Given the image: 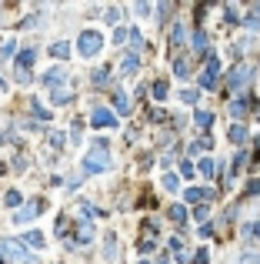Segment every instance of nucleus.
I'll return each mask as SVG.
<instances>
[{"instance_id": "f257e3e1", "label": "nucleus", "mask_w": 260, "mask_h": 264, "mask_svg": "<svg viewBox=\"0 0 260 264\" xmlns=\"http://www.w3.org/2000/svg\"><path fill=\"white\" fill-rule=\"evenodd\" d=\"M113 164V157H110V151H107V144L100 141L97 144V151H90L87 157H84V174H100V170H107Z\"/></svg>"}, {"instance_id": "f03ea898", "label": "nucleus", "mask_w": 260, "mask_h": 264, "mask_svg": "<svg viewBox=\"0 0 260 264\" xmlns=\"http://www.w3.org/2000/svg\"><path fill=\"white\" fill-rule=\"evenodd\" d=\"M30 254H27V244H20V241H10V238H0V264H20L27 261Z\"/></svg>"}, {"instance_id": "7ed1b4c3", "label": "nucleus", "mask_w": 260, "mask_h": 264, "mask_svg": "<svg viewBox=\"0 0 260 264\" xmlns=\"http://www.w3.org/2000/svg\"><path fill=\"white\" fill-rule=\"evenodd\" d=\"M100 47H104V37H100L97 30H84L80 40H77V54H80V57H97Z\"/></svg>"}, {"instance_id": "20e7f679", "label": "nucleus", "mask_w": 260, "mask_h": 264, "mask_svg": "<svg viewBox=\"0 0 260 264\" xmlns=\"http://www.w3.org/2000/svg\"><path fill=\"white\" fill-rule=\"evenodd\" d=\"M217 74H220V60L210 50V54H207V67H204V74H200V87L214 91V87H217Z\"/></svg>"}, {"instance_id": "39448f33", "label": "nucleus", "mask_w": 260, "mask_h": 264, "mask_svg": "<svg viewBox=\"0 0 260 264\" xmlns=\"http://www.w3.org/2000/svg\"><path fill=\"white\" fill-rule=\"evenodd\" d=\"M250 77H254V71L250 67H237V71H230V91H243L247 84H250Z\"/></svg>"}, {"instance_id": "423d86ee", "label": "nucleus", "mask_w": 260, "mask_h": 264, "mask_svg": "<svg viewBox=\"0 0 260 264\" xmlns=\"http://www.w3.org/2000/svg\"><path fill=\"white\" fill-rule=\"evenodd\" d=\"M90 124H93V127H113V124H117V114L107 111V107H93Z\"/></svg>"}, {"instance_id": "0eeeda50", "label": "nucleus", "mask_w": 260, "mask_h": 264, "mask_svg": "<svg viewBox=\"0 0 260 264\" xmlns=\"http://www.w3.org/2000/svg\"><path fill=\"white\" fill-rule=\"evenodd\" d=\"M47 208V204H43V201H34V204H30V208H23V211H17V214H14V221H17V224H27V221H34V217H37L40 211Z\"/></svg>"}, {"instance_id": "6e6552de", "label": "nucleus", "mask_w": 260, "mask_h": 264, "mask_svg": "<svg viewBox=\"0 0 260 264\" xmlns=\"http://www.w3.org/2000/svg\"><path fill=\"white\" fill-rule=\"evenodd\" d=\"M34 60H37V50H34V47H23L20 57H17V74H27V67H30Z\"/></svg>"}, {"instance_id": "1a4fd4ad", "label": "nucleus", "mask_w": 260, "mask_h": 264, "mask_svg": "<svg viewBox=\"0 0 260 264\" xmlns=\"http://www.w3.org/2000/svg\"><path fill=\"white\" fill-rule=\"evenodd\" d=\"M184 201H214V191H204V188H187L184 191Z\"/></svg>"}, {"instance_id": "9d476101", "label": "nucleus", "mask_w": 260, "mask_h": 264, "mask_svg": "<svg viewBox=\"0 0 260 264\" xmlns=\"http://www.w3.org/2000/svg\"><path fill=\"white\" fill-rule=\"evenodd\" d=\"M64 80H67V71H64V67H54V71H47V74H43V84H47V87H54V91H57V84H64Z\"/></svg>"}, {"instance_id": "9b49d317", "label": "nucleus", "mask_w": 260, "mask_h": 264, "mask_svg": "<svg viewBox=\"0 0 260 264\" xmlns=\"http://www.w3.org/2000/svg\"><path fill=\"white\" fill-rule=\"evenodd\" d=\"M137 67H140V57H137V54H127V57H124V64H120V74H137Z\"/></svg>"}, {"instance_id": "f8f14e48", "label": "nucleus", "mask_w": 260, "mask_h": 264, "mask_svg": "<svg viewBox=\"0 0 260 264\" xmlns=\"http://www.w3.org/2000/svg\"><path fill=\"white\" fill-rule=\"evenodd\" d=\"M74 241L77 244H90L93 241V224H80L77 227V234H74Z\"/></svg>"}, {"instance_id": "ddd939ff", "label": "nucleus", "mask_w": 260, "mask_h": 264, "mask_svg": "<svg viewBox=\"0 0 260 264\" xmlns=\"http://www.w3.org/2000/svg\"><path fill=\"white\" fill-rule=\"evenodd\" d=\"M113 107H117V114H130V107H133V104H130L127 94H120V91H117V94H113Z\"/></svg>"}, {"instance_id": "4468645a", "label": "nucleus", "mask_w": 260, "mask_h": 264, "mask_svg": "<svg viewBox=\"0 0 260 264\" xmlns=\"http://www.w3.org/2000/svg\"><path fill=\"white\" fill-rule=\"evenodd\" d=\"M170 44H173V47H184V44H187V30H184V24H177V27L170 30Z\"/></svg>"}, {"instance_id": "2eb2a0df", "label": "nucleus", "mask_w": 260, "mask_h": 264, "mask_svg": "<svg viewBox=\"0 0 260 264\" xmlns=\"http://www.w3.org/2000/svg\"><path fill=\"white\" fill-rule=\"evenodd\" d=\"M190 44H194V50H197V54H210V50H207V34H204V30H197Z\"/></svg>"}, {"instance_id": "dca6fc26", "label": "nucleus", "mask_w": 260, "mask_h": 264, "mask_svg": "<svg viewBox=\"0 0 260 264\" xmlns=\"http://www.w3.org/2000/svg\"><path fill=\"white\" fill-rule=\"evenodd\" d=\"M247 111H250V100H247V97H240V100L230 104V114H234V117H243Z\"/></svg>"}, {"instance_id": "f3484780", "label": "nucleus", "mask_w": 260, "mask_h": 264, "mask_svg": "<svg viewBox=\"0 0 260 264\" xmlns=\"http://www.w3.org/2000/svg\"><path fill=\"white\" fill-rule=\"evenodd\" d=\"M14 54H17V40H14V37H7L3 44H0V57L7 60V57H14Z\"/></svg>"}, {"instance_id": "a211bd4d", "label": "nucleus", "mask_w": 260, "mask_h": 264, "mask_svg": "<svg viewBox=\"0 0 260 264\" xmlns=\"http://www.w3.org/2000/svg\"><path fill=\"white\" fill-rule=\"evenodd\" d=\"M170 221H173V224H184L187 221V208L184 204H173V208H170Z\"/></svg>"}, {"instance_id": "6ab92c4d", "label": "nucleus", "mask_w": 260, "mask_h": 264, "mask_svg": "<svg viewBox=\"0 0 260 264\" xmlns=\"http://www.w3.org/2000/svg\"><path fill=\"white\" fill-rule=\"evenodd\" d=\"M173 74L180 77V80H187V77H190V64H187L184 57H177V64H173Z\"/></svg>"}, {"instance_id": "aec40b11", "label": "nucleus", "mask_w": 260, "mask_h": 264, "mask_svg": "<svg viewBox=\"0 0 260 264\" xmlns=\"http://www.w3.org/2000/svg\"><path fill=\"white\" fill-rule=\"evenodd\" d=\"M194 120H197V127H204V131H207V127L214 124V114H210V111H197V114H194Z\"/></svg>"}, {"instance_id": "412c9836", "label": "nucleus", "mask_w": 260, "mask_h": 264, "mask_svg": "<svg viewBox=\"0 0 260 264\" xmlns=\"http://www.w3.org/2000/svg\"><path fill=\"white\" fill-rule=\"evenodd\" d=\"M230 141H234V144H243V141H247V127H243V124H234V127H230Z\"/></svg>"}, {"instance_id": "4be33fe9", "label": "nucleus", "mask_w": 260, "mask_h": 264, "mask_svg": "<svg viewBox=\"0 0 260 264\" xmlns=\"http://www.w3.org/2000/svg\"><path fill=\"white\" fill-rule=\"evenodd\" d=\"M50 100H54L57 107H60V104H70V91H64V87H57L54 94H50Z\"/></svg>"}, {"instance_id": "5701e85b", "label": "nucleus", "mask_w": 260, "mask_h": 264, "mask_svg": "<svg viewBox=\"0 0 260 264\" xmlns=\"http://www.w3.org/2000/svg\"><path fill=\"white\" fill-rule=\"evenodd\" d=\"M50 54L60 57V60H67V57H70V47H67V44L60 40V44H54V47H50Z\"/></svg>"}, {"instance_id": "b1692460", "label": "nucleus", "mask_w": 260, "mask_h": 264, "mask_svg": "<svg viewBox=\"0 0 260 264\" xmlns=\"http://www.w3.org/2000/svg\"><path fill=\"white\" fill-rule=\"evenodd\" d=\"M30 111H34V117H40V120H50V114H47V107H43L40 100H30Z\"/></svg>"}, {"instance_id": "393cba45", "label": "nucleus", "mask_w": 260, "mask_h": 264, "mask_svg": "<svg viewBox=\"0 0 260 264\" xmlns=\"http://www.w3.org/2000/svg\"><path fill=\"white\" fill-rule=\"evenodd\" d=\"M153 100H167V80H157L153 84Z\"/></svg>"}, {"instance_id": "a878e982", "label": "nucleus", "mask_w": 260, "mask_h": 264, "mask_svg": "<svg viewBox=\"0 0 260 264\" xmlns=\"http://www.w3.org/2000/svg\"><path fill=\"white\" fill-rule=\"evenodd\" d=\"M170 251H173V254H177L180 261H187V254H184V241H180V238H170Z\"/></svg>"}, {"instance_id": "bb28decb", "label": "nucleus", "mask_w": 260, "mask_h": 264, "mask_svg": "<svg viewBox=\"0 0 260 264\" xmlns=\"http://www.w3.org/2000/svg\"><path fill=\"white\" fill-rule=\"evenodd\" d=\"M243 161H247V151H240V154H237V157H234V168H230V177H237V174H240Z\"/></svg>"}, {"instance_id": "cd10ccee", "label": "nucleus", "mask_w": 260, "mask_h": 264, "mask_svg": "<svg viewBox=\"0 0 260 264\" xmlns=\"http://www.w3.org/2000/svg\"><path fill=\"white\" fill-rule=\"evenodd\" d=\"M3 204H7V208H17L20 204V191H7V194H3Z\"/></svg>"}, {"instance_id": "c85d7f7f", "label": "nucleus", "mask_w": 260, "mask_h": 264, "mask_svg": "<svg viewBox=\"0 0 260 264\" xmlns=\"http://www.w3.org/2000/svg\"><path fill=\"white\" fill-rule=\"evenodd\" d=\"M70 234V221L67 217H57V238H67Z\"/></svg>"}, {"instance_id": "c756f323", "label": "nucleus", "mask_w": 260, "mask_h": 264, "mask_svg": "<svg viewBox=\"0 0 260 264\" xmlns=\"http://www.w3.org/2000/svg\"><path fill=\"white\" fill-rule=\"evenodd\" d=\"M197 170H200L204 177H214V170H217V168H214V161L207 157V161H200V168H197Z\"/></svg>"}, {"instance_id": "7c9ffc66", "label": "nucleus", "mask_w": 260, "mask_h": 264, "mask_svg": "<svg viewBox=\"0 0 260 264\" xmlns=\"http://www.w3.org/2000/svg\"><path fill=\"white\" fill-rule=\"evenodd\" d=\"M190 151H210V137H200V141H194V144H190Z\"/></svg>"}, {"instance_id": "2f4dec72", "label": "nucleus", "mask_w": 260, "mask_h": 264, "mask_svg": "<svg viewBox=\"0 0 260 264\" xmlns=\"http://www.w3.org/2000/svg\"><path fill=\"white\" fill-rule=\"evenodd\" d=\"M50 144H54V147H57V151H64V144H67V137H64V134H50Z\"/></svg>"}, {"instance_id": "473e14b6", "label": "nucleus", "mask_w": 260, "mask_h": 264, "mask_svg": "<svg viewBox=\"0 0 260 264\" xmlns=\"http://www.w3.org/2000/svg\"><path fill=\"white\" fill-rule=\"evenodd\" d=\"M27 244H34V247H43V234H37V231H30V234H27Z\"/></svg>"}, {"instance_id": "72a5a7b5", "label": "nucleus", "mask_w": 260, "mask_h": 264, "mask_svg": "<svg viewBox=\"0 0 260 264\" xmlns=\"http://www.w3.org/2000/svg\"><path fill=\"white\" fill-rule=\"evenodd\" d=\"M177 184H180L177 174H164V188H167V191H177Z\"/></svg>"}, {"instance_id": "f704fd0d", "label": "nucleus", "mask_w": 260, "mask_h": 264, "mask_svg": "<svg viewBox=\"0 0 260 264\" xmlns=\"http://www.w3.org/2000/svg\"><path fill=\"white\" fill-rule=\"evenodd\" d=\"M223 14H227L230 24H237V20H240V10H237V7H223Z\"/></svg>"}, {"instance_id": "c9c22d12", "label": "nucleus", "mask_w": 260, "mask_h": 264, "mask_svg": "<svg viewBox=\"0 0 260 264\" xmlns=\"http://www.w3.org/2000/svg\"><path fill=\"white\" fill-rule=\"evenodd\" d=\"M194 261H197V264H207V261H210V251H207V247H200V251L194 254Z\"/></svg>"}, {"instance_id": "e433bc0d", "label": "nucleus", "mask_w": 260, "mask_h": 264, "mask_svg": "<svg viewBox=\"0 0 260 264\" xmlns=\"http://www.w3.org/2000/svg\"><path fill=\"white\" fill-rule=\"evenodd\" d=\"M107 24H117V20H120V7H110V10H107Z\"/></svg>"}, {"instance_id": "4c0bfd02", "label": "nucleus", "mask_w": 260, "mask_h": 264, "mask_svg": "<svg viewBox=\"0 0 260 264\" xmlns=\"http://www.w3.org/2000/svg\"><path fill=\"white\" fill-rule=\"evenodd\" d=\"M197 91H184V94H180V100H184V104H197Z\"/></svg>"}, {"instance_id": "58836bf2", "label": "nucleus", "mask_w": 260, "mask_h": 264, "mask_svg": "<svg viewBox=\"0 0 260 264\" xmlns=\"http://www.w3.org/2000/svg\"><path fill=\"white\" fill-rule=\"evenodd\" d=\"M130 40H133V50H140V47H144V37H140V30H130Z\"/></svg>"}, {"instance_id": "ea45409f", "label": "nucleus", "mask_w": 260, "mask_h": 264, "mask_svg": "<svg viewBox=\"0 0 260 264\" xmlns=\"http://www.w3.org/2000/svg\"><path fill=\"white\" fill-rule=\"evenodd\" d=\"M107 67H100V71H97V74H93V84H107Z\"/></svg>"}, {"instance_id": "a19ab883", "label": "nucleus", "mask_w": 260, "mask_h": 264, "mask_svg": "<svg viewBox=\"0 0 260 264\" xmlns=\"http://www.w3.org/2000/svg\"><path fill=\"white\" fill-rule=\"evenodd\" d=\"M207 214H210V204H200V208H197V221L207 224Z\"/></svg>"}, {"instance_id": "79ce46f5", "label": "nucleus", "mask_w": 260, "mask_h": 264, "mask_svg": "<svg viewBox=\"0 0 260 264\" xmlns=\"http://www.w3.org/2000/svg\"><path fill=\"white\" fill-rule=\"evenodd\" d=\"M247 234H250L254 241H260V221H257V224H250V227H247Z\"/></svg>"}, {"instance_id": "37998d69", "label": "nucleus", "mask_w": 260, "mask_h": 264, "mask_svg": "<svg viewBox=\"0 0 260 264\" xmlns=\"http://www.w3.org/2000/svg\"><path fill=\"white\" fill-rule=\"evenodd\" d=\"M80 214H84V217H93V214H97V211H93L90 204H87V201H84V204H80Z\"/></svg>"}, {"instance_id": "c03bdc74", "label": "nucleus", "mask_w": 260, "mask_h": 264, "mask_svg": "<svg viewBox=\"0 0 260 264\" xmlns=\"http://www.w3.org/2000/svg\"><path fill=\"white\" fill-rule=\"evenodd\" d=\"M180 170H184V177H190V174H194V164H190V161H184V164H180Z\"/></svg>"}, {"instance_id": "a18cd8bd", "label": "nucleus", "mask_w": 260, "mask_h": 264, "mask_svg": "<svg viewBox=\"0 0 260 264\" xmlns=\"http://www.w3.org/2000/svg\"><path fill=\"white\" fill-rule=\"evenodd\" d=\"M140 264H147V261H140Z\"/></svg>"}]
</instances>
